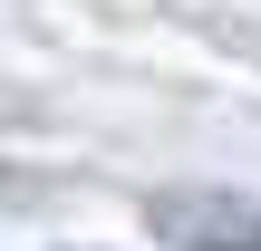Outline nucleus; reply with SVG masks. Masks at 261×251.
I'll list each match as a JSON object with an SVG mask.
<instances>
[{"label": "nucleus", "mask_w": 261, "mask_h": 251, "mask_svg": "<svg viewBox=\"0 0 261 251\" xmlns=\"http://www.w3.org/2000/svg\"><path fill=\"white\" fill-rule=\"evenodd\" d=\"M145 232L165 251H261V193L232 184H165L145 203Z\"/></svg>", "instance_id": "nucleus-1"}]
</instances>
